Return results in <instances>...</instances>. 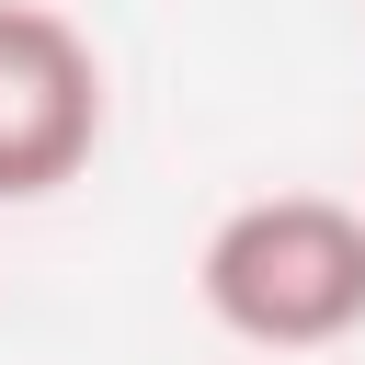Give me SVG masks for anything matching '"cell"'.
I'll list each match as a JSON object with an SVG mask.
<instances>
[{
  "label": "cell",
  "mask_w": 365,
  "mask_h": 365,
  "mask_svg": "<svg viewBox=\"0 0 365 365\" xmlns=\"http://www.w3.org/2000/svg\"><path fill=\"white\" fill-rule=\"evenodd\" d=\"M194 297L251 354H331L365 331V205L342 194H251L205 228Z\"/></svg>",
  "instance_id": "6da1fadb"
},
{
  "label": "cell",
  "mask_w": 365,
  "mask_h": 365,
  "mask_svg": "<svg viewBox=\"0 0 365 365\" xmlns=\"http://www.w3.org/2000/svg\"><path fill=\"white\" fill-rule=\"evenodd\" d=\"M103 148V57L68 11L0 0V205L80 182Z\"/></svg>",
  "instance_id": "7a4b0ae2"
}]
</instances>
